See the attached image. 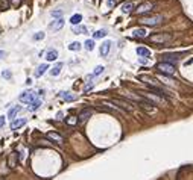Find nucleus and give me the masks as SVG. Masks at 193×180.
Returning <instances> with one entry per match:
<instances>
[{
	"label": "nucleus",
	"instance_id": "nucleus-1",
	"mask_svg": "<svg viewBox=\"0 0 193 180\" xmlns=\"http://www.w3.org/2000/svg\"><path fill=\"white\" fill-rule=\"evenodd\" d=\"M108 103L110 104H117L120 109H123V111H126V112H134V104L132 103H129V102H125V100H122V98H113V100H108Z\"/></svg>",
	"mask_w": 193,
	"mask_h": 180
},
{
	"label": "nucleus",
	"instance_id": "nucleus-2",
	"mask_svg": "<svg viewBox=\"0 0 193 180\" xmlns=\"http://www.w3.org/2000/svg\"><path fill=\"white\" fill-rule=\"evenodd\" d=\"M157 70H158L161 74H166V76H172V74H175V71H177L175 65L170 64V62H160V64L157 65Z\"/></svg>",
	"mask_w": 193,
	"mask_h": 180
},
{
	"label": "nucleus",
	"instance_id": "nucleus-3",
	"mask_svg": "<svg viewBox=\"0 0 193 180\" xmlns=\"http://www.w3.org/2000/svg\"><path fill=\"white\" fill-rule=\"evenodd\" d=\"M142 94V97H145L147 102H151L152 104L157 103V104H161V103H167V98H163L160 95H157V94H152V92H140Z\"/></svg>",
	"mask_w": 193,
	"mask_h": 180
},
{
	"label": "nucleus",
	"instance_id": "nucleus-4",
	"mask_svg": "<svg viewBox=\"0 0 193 180\" xmlns=\"http://www.w3.org/2000/svg\"><path fill=\"white\" fill-rule=\"evenodd\" d=\"M163 21V15H149V17H143L142 23L146 26H157Z\"/></svg>",
	"mask_w": 193,
	"mask_h": 180
},
{
	"label": "nucleus",
	"instance_id": "nucleus-5",
	"mask_svg": "<svg viewBox=\"0 0 193 180\" xmlns=\"http://www.w3.org/2000/svg\"><path fill=\"white\" fill-rule=\"evenodd\" d=\"M35 97H37V94H35V91H24L20 94V102L21 103H28V104H32L35 102Z\"/></svg>",
	"mask_w": 193,
	"mask_h": 180
},
{
	"label": "nucleus",
	"instance_id": "nucleus-6",
	"mask_svg": "<svg viewBox=\"0 0 193 180\" xmlns=\"http://www.w3.org/2000/svg\"><path fill=\"white\" fill-rule=\"evenodd\" d=\"M172 40V35L170 33H154L151 35V41L152 42H167Z\"/></svg>",
	"mask_w": 193,
	"mask_h": 180
},
{
	"label": "nucleus",
	"instance_id": "nucleus-7",
	"mask_svg": "<svg viewBox=\"0 0 193 180\" xmlns=\"http://www.w3.org/2000/svg\"><path fill=\"white\" fill-rule=\"evenodd\" d=\"M154 9V3L151 2H146V3H142V5H138L137 6V14H147V12H151Z\"/></svg>",
	"mask_w": 193,
	"mask_h": 180
},
{
	"label": "nucleus",
	"instance_id": "nucleus-8",
	"mask_svg": "<svg viewBox=\"0 0 193 180\" xmlns=\"http://www.w3.org/2000/svg\"><path fill=\"white\" fill-rule=\"evenodd\" d=\"M91 114H93V111L90 109V107H88V109H84V111L79 114V116H78V123H85V121L91 116Z\"/></svg>",
	"mask_w": 193,
	"mask_h": 180
},
{
	"label": "nucleus",
	"instance_id": "nucleus-9",
	"mask_svg": "<svg viewBox=\"0 0 193 180\" xmlns=\"http://www.w3.org/2000/svg\"><path fill=\"white\" fill-rule=\"evenodd\" d=\"M111 50V41H105L102 42V46H100V56H108V53Z\"/></svg>",
	"mask_w": 193,
	"mask_h": 180
},
{
	"label": "nucleus",
	"instance_id": "nucleus-10",
	"mask_svg": "<svg viewBox=\"0 0 193 180\" xmlns=\"http://www.w3.org/2000/svg\"><path fill=\"white\" fill-rule=\"evenodd\" d=\"M47 138L52 139V141H55V142H58V144H63V141H64V138L61 136L59 133H56V132H49L47 133Z\"/></svg>",
	"mask_w": 193,
	"mask_h": 180
},
{
	"label": "nucleus",
	"instance_id": "nucleus-11",
	"mask_svg": "<svg viewBox=\"0 0 193 180\" xmlns=\"http://www.w3.org/2000/svg\"><path fill=\"white\" fill-rule=\"evenodd\" d=\"M178 56H181V55H178V53H166V55H163V59H164V62H167V61H175V62H178ZM170 62V64H172Z\"/></svg>",
	"mask_w": 193,
	"mask_h": 180
},
{
	"label": "nucleus",
	"instance_id": "nucleus-12",
	"mask_svg": "<svg viewBox=\"0 0 193 180\" xmlns=\"http://www.w3.org/2000/svg\"><path fill=\"white\" fill-rule=\"evenodd\" d=\"M26 124V118H20V120H14L12 123H11V129L12 130H17V129H20V127H23V126Z\"/></svg>",
	"mask_w": 193,
	"mask_h": 180
},
{
	"label": "nucleus",
	"instance_id": "nucleus-13",
	"mask_svg": "<svg viewBox=\"0 0 193 180\" xmlns=\"http://www.w3.org/2000/svg\"><path fill=\"white\" fill-rule=\"evenodd\" d=\"M134 8H135V5L132 2H126V3L122 5V12H123V14H129Z\"/></svg>",
	"mask_w": 193,
	"mask_h": 180
},
{
	"label": "nucleus",
	"instance_id": "nucleus-14",
	"mask_svg": "<svg viewBox=\"0 0 193 180\" xmlns=\"http://www.w3.org/2000/svg\"><path fill=\"white\" fill-rule=\"evenodd\" d=\"M63 26H64V20H63V18H58V20H55L53 23H50V29H52V30H59Z\"/></svg>",
	"mask_w": 193,
	"mask_h": 180
},
{
	"label": "nucleus",
	"instance_id": "nucleus-15",
	"mask_svg": "<svg viewBox=\"0 0 193 180\" xmlns=\"http://www.w3.org/2000/svg\"><path fill=\"white\" fill-rule=\"evenodd\" d=\"M17 164H19V156H17V153L14 151V153H11V155H9V167L15 168Z\"/></svg>",
	"mask_w": 193,
	"mask_h": 180
},
{
	"label": "nucleus",
	"instance_id": "nucleus-16",
	"mask_svg": "<svg viewBox=\"0 0 193 180\" xmlns=\"http://www.w3.org/2000/svg\"><path fill=\"white\" fill-rule=\"evenodd\" d=\"M46 59L47 61H56L58 59V50H49L47 53H46Z\"/></svg>",
	"mask_w": 193,
	"mask_h": 180
},
{
	"label": "nucleus",
	"instance_id": "nucleus-17",
	"mask_svg": "<svg viewBox=\"0 0 193 180\" xmlns=\"http://www.w3.org/2000/svg\"><path fill=\"white\" fill-rule=\"evenodd\" d=\"M137 55L140 58H147V56H151V52H149L146 47H138L137 49Z\"/></svg>",
	"mask_w": 193,
	"mask_h": 180
},
{
	"label": "nucleus",
	"instance_id": "nucleus-18",
	"mask_svg": "<svg viewBox=\"0 0 193 180\" xmlns=\"http://www.w3.org/2000/svg\"><path fill=\"white\" fill-rule=\"evenodd\" d=\"M81 21H82V15L81 14H75L72 18H70V23H72L73 26H79Z\"/></svg>",
	"mask_w": 193,
	"mask_h": 180
},
{
	"label": "nucleus",
	"instance_id": "nucleus-19",
	"mask_svg": "<svg viewBox=\"0 0 193 180\" xmlns=\"http://www.w3.org/2000/svg\"><path fill=\"white\" fill-rule=\"evenodd\" d=\"M132 35H134V37H138V38H145V37H146V29H143V28L134 29V30H132Z\"/></svg>",
	"mask_w": 193,
	"mask_h": 180
},
{
	"label": "nucleus",
	"instance_id": "nucleus-20",
	"mask_svg": "<svg viewBox=\"0 0 193 180\" xmlns=\"http://www.w3.org/2000/svg\"><path fill=\"white\" fill-rule=\"evenodd\" d=\"M158 79L161 80V83H166V85H173L175 83V80H172L169 76H166V74H160Z\"/></svg>",
	"mask_w": 193,
	"mask_h": 180
},
{
	"label": "nucleus",
	"instance_id": "nucleus-21",
	"mask_svg": "<svg viewBox=\"0 0 193 180\" xmlns=\"http://www.w3.org/2000/svg\"><path fill=\"white\" fill-rule=\"evenodd\" d=\"M103 70H105V68H103L102 65H98V67L94 68V71H93V73H91V74L88 76V79H93V77H96V76L102 74V73H103Z\"/></svg>",
	"mask_w": 193,
	"mask_h": 180
},
{
	"label": "nucleus",
	"instance_id": "nucleus-22",
	"mask_svg": "<svg viewBox=\"0 0 193 180\" xmlns=\"http://www.w3.org/2000/svg\"><path fill=\"white\" fill-rule=\"evenodd\" d=\"M61 97H63L66 102H75L76 100V95H72V92H61Z\"/></svg>",
	"mask_w": 193,
	"mask_h": 180
},
{
	"label": "nucleus",
	"instance_id": "nucleus-23",
	"mask_svg": "<svg viewBox=\"0 0 193 180\" xmlns=\"http://www.w3.org/2000/svg\"><path fill=\"white\" fill-rule=\"evenodd\" d=\"M46 70H49V65H47V64L40 65V67H38V70H37V73H35V76H43V74L46 73Z\"/></svg>",
	"mask_w": 193,
	"mask_h": 180
},
{
	"label": "nucleus",
	"instance_id": "nucleus-24",
	"mask_svg": "<svg viewBox=\"0 0 193 180\" xmlns=\"http://www.w3.org/2000/svg\"><path fill=\"white\" fill-rule=\"evenodd\" d=\"M20 111H21V107H20V106H14V107H12V109L9 111V114H8V116H9V118L12 120V118H14V116H15L17 114H19Z\"/></svg>",
	"mask_w": 193,
	"mask_h": 180
},
{
	"label": "nucleus",
	"instance_id": "nucleus-25",
	"mask_svg": "<svg viewBox=\"0 0 193 180\" xmlns=\"http://www.w3.org/2000/svg\"><path fill=\"white\" fill-rule=\"evenodd\" d=\"M61 68H63V64H58L56 67H53V68L50 70V74L53 76V77H56V76L61 73Z\"/></svg>",
	"mask_w": 193,
	"mask_h": 180
},
{
	"label": "nucleus",
	"instance_id": "nucleus-26",
	"mask_svg": "<svg viewBox=\"0 0 193 180\" xmlns=\"http://www.w3.org/2000/svg\"><path fill=\"white\" fill-rule=\"evenodd\" d=\"M68 50H72V52H79L81 50V42H78V41H75V42H72V44H70V46H68Z\"/></svg>",
	"mask_w": 193,
	"mask_h": 180
},
{
	"label": "nucleus",
	"instance_id": "nucleus-27",
	"mask_svg": "<svg viewBox=\"0 0 193 180\" xmlns=\"http://www.w3.org/2000/svg\"><path fill=\"white\" fill-rule=\"evenodd\" d=\"M73 32L75 33H87V28H84V26H73Z\"/></svg>",
	"mask_w": 193,
	"mask_h": 180
},
{
	"label": "nucleus",
	"instance_id": "nucleus-28",
	"mask_svg": "<svg viewBox=\"0 0 193 180\" xmlns=\"http://www.w3.org/2000/svg\"><path fill=\"white\" fill-rule=\"evenodd\" d=\"M103 37H107V29H100L94 33V38H103Z\"/></svg>",
	"mask_w": 193,
	"mask_h": 180
},
{
	"label": "nucleus",
	"instance_id": "nucleus-29",
	"mask_svg": "<svg viewBox=\"0 0 193 180\" xmlns=\"http://www.w3.org/2000/svg\"><path fill=\"white\" fill-rule=\"evenodd\" d=\"M85 49L91 52V50L94 49V41H93V40H87V41H85Z\"/></svg>",
	"mask_w": 193,
	"mask_h": 180
},
{
	"label": "nucleus",
	"instance_id": "nucleus-30",
	"mask_svg": "<svg viewBox=\"0 0 193 180\" xmlns=\"http://www.w3.org/2000/svg\"><path fill=\"white\" fill-rule=\"evenodd\" d=\"M66 123L70 126H75V124H78V118L76 116H68V118H66Z\"/></svg>",
	"mask_w": 193,
	"mask_h": 180
},
{
	"label": "nucleus",
	"instance_id": "nucleus-31",
	"mask_svg": "<svg viewBox=\"0 0 193 180\" xmlns=\"http://www.w3.org/2000/svg\"><path fill=\"white\" fill-rule=\"evenodd\" d=\"M43 38H44V32H37V33L33 35V40H35V41H40V40H43Z\"/></svg>",
	"mask_w": 193,
	"mask_h": 180
},
{
	"label": "nucleus",
	"instance_id": "nucleus-32",
	"mask_svg": "<svg viewBox=\"0 0 193 180\" xmlns=\"http://www.w3.org/2000/svg\"><path fill=\"white\" fill-rule=\"evenodd\" d=\"M40 106H41V100H35V102L32 103V107H31V109H32V111H37Z\"/></svg>",
	"mask_w": 193,
	"mask_h": 180
},
{
	"label": "nucleus",
	"instance_id": "nucleus-33",
	"mask_svg": "<svg viewBox=\"0 0 193 180\" xmlns=\"http://www.w3.org/2000/svg\"><path fill=\"white\" fill-rule=\"evenodd\" d=\"M2 76H3L5 79H11V71H3Z\"/></svg>",
	"mask_w": 193,
	"mask_h": 180
},
{
	"label": "nucleus",
	"instance_id": "nucleus-34",
	"mask_svg": "<svg viewBox=\"0 0 193 180\" xmlns=\"http://www.w3.org/2000/svg\"><path fill=\"white\" fill-rule=\"evenodd\" d=\"M116 5V0H108V6L111 8V6H114Z\"/></svg>",
	"mask_w": 193,
	"mask_h": 180
},
{
	"label": "nucleus",
	"instance_id": "nucleus-35",
	"mask_svg": "<svg viewBox=\"0 0 193 180\" xmlns=\"http://www.w3.org/2000/svg\"><path fill=\"white\" fill-rule=\"evenodd\" d=\"M5 124V116H0V127Z\"/></svg>",
	"mask_w": 193,
	"mask_h": 180
},
{
	"label": "nucleus",
	"instance_id": "nucleus-36",
	"mask_svg": "<svg viewBox=\"0 0 193 180\" xmlns=\"http://www.w3.org/2000/svg\"><path fill=\"white\" fill-rule=\"evenodd\" d=\"M52 15H53V17H61V12H59V11H56V12H52Z\"/></svg>",
	"mask_w": 193,
	"mask_h": 180
},
{
	"label": "nucleus",
	"instance_id": "nucleus-37",
	"mask_svg": "<svg viewBox=\"0 0 193 180\" xmlns=\"http://www.w3.org/2000/svg\"><path fill=\"white\" fill-rule=\"evenodd\" d=\"M3 56H5V52H3V50H0V59H2Z\"/></svg>",
	"mask_w": 193,
	"mask_h": 180
}]
</instances>
